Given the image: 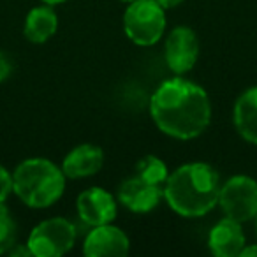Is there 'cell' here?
Returning <instances> with one entry per match:
<instances>
[{"mask_svg": "<svg viewBox=\"0 0 257 257\" xmlns=\"http://www.w3.org/2000/svg\"><path fill=\"white\" fill-rule=\"evenodd\" d=\"M43 4H48V6H58V4H64L65 0H41Z\"/></svg>", "mask_w": 257, "mask_h": 257, "instance_id": "obj_22", "label": "cell"}, {"mask_svg": "<svg viewBox=\"0 0 257 257\" xmlns=\"http://www.w3.org/2000/svg\"><path fill=\"white\" fill-rule=\"evenodd\" d=\"M102 164L104 152L97 145L83 143L79 147L72 148L65 155L64 162H62V171H64L65 178L71 180L88 178V176H93L95 173H99Z\"/></svg>", "mask_w": 257, "mask_h": 257, "instance_id": "obj_12", "label": "cell"}, {"mask_svg": "<svg viewBox=\"0 0 257 257\" xmlns=\"http://www.w3.org/2000/svg\"><path fill=\"white\" fill-rule=\"evenodd\" d=\"M253 224H255V232H257V213H255V217H253Z\"/></svg>", "mask_w": 257, "mask_h": 257, "instance_id": "obj_23", "label": "cell"}, {"mask_svg": "<svg viewBox=\"0 0 257 257\" xmlns=\"http://www.w3.org/2000/svg\"><path fill=\"white\" fill-rule=\"evenodd\" d=\"M245 234H243L241 222L234 218L224 217L211 227L208 234L210 252L217 257H238L245 248Z\"/></svg>", "mask_w": 257, "mask_h": 257, "instance_id": "obj_11", "label": "cell"}, {"mask_svg": "<svg viewBox=\"0 0 257 257\" xmlns=\"http://www.w3.org/2000/svg\"><path fill=\"white\" fill-rule=\"evenodd\" d=\"M232 120L239 136L248 143L257 145V86L246 88L236 99Z\"/></svg>", "mask_w": 257, "mask_h": 257, "instance_id": "obj_13", "label": "cell"}, {"mask_svg": "<svg viewBox=\"0 0 257 257\" xmlns=\"http://www.w3.org/2000/svg\"><path fill=\"white\" fill-rule=\"evenodd\" d=\"M13 192V173H9L4 166H0V203H6L9 194Z\"/></svg>", "mask_w": 257, "mask_h": 257, "instance_id": "obj_17", "label": "cell"}, {"mask_svg": "<svg viewBox=\"0 0 257 257\" xmlns=\"http://www.w3.org/2000/svg\"><path fill=\"white\" fill-rule=\"evenodd\" d=\"M8 253L11 257H30V255H32L29 245H20V243H16V245L13 246V248L9 250Z\"/></svg>", "mask_w": 257, "mask_h": 257, "instance_id": "obj_19", "label": "cell"}, {"mask_svg": "<svg viewBox=\"0 0 257 257\" xmlns=\"http://www.w3.org/2000/svg\"><path fill=\"white\" fill-rule=\"evenodd\" d=\"M239 255L243 257H257V245H245V248L241 250V253Z\"/></svg>", "mask_w": 257, "mask_h": 257, "instance_id": "obj_21", "label": "cell"}, {"mask_svg": "<svg viewBox=\"0 0 257 257\" xmlns=\"http://www.w3.org/2000/svg\"><path fill=\"white\" fill-rule=\"evenodd\" d=\"M78 215L85 224L92 225H102L111 224L116 218V201L107 190L100 187H92V189L83 190L76 201Z\"/></svg>", "mask_w": 257, "mask_h": 257, "instance_id": "obj_9", "label": "cell"}, {"mask_svg": "<svg viewBox=\"0 0 257 257\" xmlns=\"http://www.w3.org/2000/svg\"><path fill=\"white\" fill-rule=\"evenodd\" d=\"M123 30L138 46H154L166 30V9L157 0H134L125 9Z\"/></svg>", "mask_w": 257, "mask_h": 257, "instance_id": "obj_4", "label": "cell"}, {"mask_svg": "<svg viewBox=\"0 0 257 257\" xmlns=\"http://www.w3.org/2000/svg\"><path fill=\"white\" fill-rule=\"evenodd\" d=\"M121 2H127V4H131V2H134V0H121Z\"/></svg>", "mask_w": 257, "mask_h": 257, "instance_id": "obj_24", "label": "cell"}, {"mask_svg": "<svg viewBox=\"0 0 257 257\" xmlns=\"http://www.w3.org/2000/svg\"><path fill=\"white\" fill-rule=\"evenodd\" d=\"M128 248H131L128 236L120 227L111 224L95 225L86 234L85 243H83V253L88 257H121L127 255Z\"/></svg>", "mask_w": 257, "mask_h": 257, "instance_id": "obj_10", "label": "cell"}, {"mask_svg": "<svg viewBox=\"0 0 257 257\" xmlns=\"http://www.w3.org/2000/svg\"><path fill=\"white\" fill-rule=\"evenodd\" d=\"M13 69H15V65H13L11 57L4 51H0V83H4L11 76Z\"/></svg>", "mask_w": 257, "mask_h": 257, "instance_id": "obj_18", "label": "cell"}, {"mask_svg": "<svg viewBox=\"0 0 257 257\" xmlns=\"http://www.w3.org/2000/svg\"><path fill=\"white\" fill-rule=\"evenodd\" d=\"M65 190V175L50 159L34 157L20 162L13 173V192L30 208L53 206Z\"/></svg>", "mask_w": 257, "mask_h": 257, "instance_id": "obj_3", "label": "cell"}, {"mask_svg": "<svg viewBox=\"0 0 257 257\" xmlns=\"http://www.w3.org/2000/svg\"><path fill=\"white\" fill-rule=\"evenodd\" d=\"M76 243V227L64 217H53L39 222L29 236L32 255L60 257L67 253Z\"/></svg>", "mask_w": 257, "mask_h": 257, "instance_id": "obj_5", "label": "cell"}, {"mask_svg": "<svg viewBox=\"0 0 257 257\" xmlns=\"http://www.w3.org/2000/svg\"><path fill=\"white\" fill-rule=\"evenodd\" d=\"M164 197V187L150 183L138 175L123 180L118 187V201L134 213H148Z\"/></svg>", "mask_w": 257, "mask_h": 257, "instance_id": "obj_8", "label": "cell"}, {"mask_svg": "<svg viewBox=\"0 0 257 257\" xmlns=\"http://www.w3.org/2000/svg\"><path fill=\"white\" fill-rule=\"evenodd\" d=\"M16 229L18 227L9 208L4 203H0V253H8L16 245V238H18Z\"/></svg>", "mask_w": 257, "mask_h": 257, "instance_id": "obj_16", "label": "cell"}, {"mask_svg": "<svg viewBox=\"0 0 257 257\" xmlns=\"http://www.w3.org/2000/svg\"><path fill=\"white\" fill-rule=\"evenodd\" d=\"M58 29V16L55 13L53 6H39L34 8L27 15L25 25H23V34L27 41L34 44H43L50 41L55 36Z\"/></svg>", "mask_w": 257, "mask_h": 257, "instance_id": "obj_14", "label": "cell"}, {"mask_svg": "<svg viewBox=\"0 0 257 257\" xmlns=\"http://www.w3.org/2000/svg\"><path fill=\"white\" fill-rule=\"evenodd\" d=\"M150 114L166 136L187 141L208 128L211 102L203 86L178 76L159 85L150 99Z\"/></svg>", "mask_w": 257, "mask_h": 257, "instance_id": "obj_1", "label": "cell"}, {"mask_svg": "<svg viewBox=\"0 0 257 257\" xmlns=\"http://www.w3.org/2000/svg\"><path fill=\"white\" fill-rule=\"evenodd\" d=\"M218 204L225 217L238 222L253 220L257 213V182L246 175H234L220 185Z\"/></svg>", "mask_w": 257, "mask_h": 257, "instance_id": "obj_6", "label": "cell"}, {"mask_svg": "<svg viewBox=\"0 0 257 257\" xmlns=\"http://www.w3.org/2000/svg\"><path fill=\"white\" fill-rule=\"evenodd\" d=\"M136 175L140 178L147 180V182L162 187L169 176V169L166 166V162L162 159H159L157 155H147V157L138 161Z\"/></svg>", "mask_w": 257, "mask_h": 257, "instance_id": "obj_15", "label": "cell"}, {"mask_svg": "<svg viewBox=\"0 0 257 257\" xmlns=\"http://www.w3.org/2000/svg\"><path fill=\"white\" fill-rule=\"evenodd\" d=\"M220 176L217 169L204 162H189L168 176L164 199L180 217L197 218L210 213L218 204Z\"/></svg>", "mask_w": 257, "mask_h": 257, "instance_id": "obj_2", "label": "cell"}, {"mask_svg": "<svg viewBox=\"0 0 257 257\" xmlns=\"http://www.w3.org/2000/svg\"><path fill=\"white\" fill-rule=\"evenodd\" d=\"M157 2L164 9H175V8H178V6L182 4L183 0H157Z\"/></svg>", "mask_w": 257, "mask_h": 257, "instance_id": "obj_20", "label": "cell"}, {"mask_svg": "<svg viewBox=\"0 0 257 257\" xmlns=\"http://www.w3.org/2000/svg\"><path fill=\"white\" fill-rule=\"evenodd\" d=\"M199 57V39L190 27H175L164 46V58L175 74L182 76L192 71Z\"/></svg>", "mask_w": 257, "mask_h": 257, "instance_id": "obj_7", "label": "cell"}]
</instances>
